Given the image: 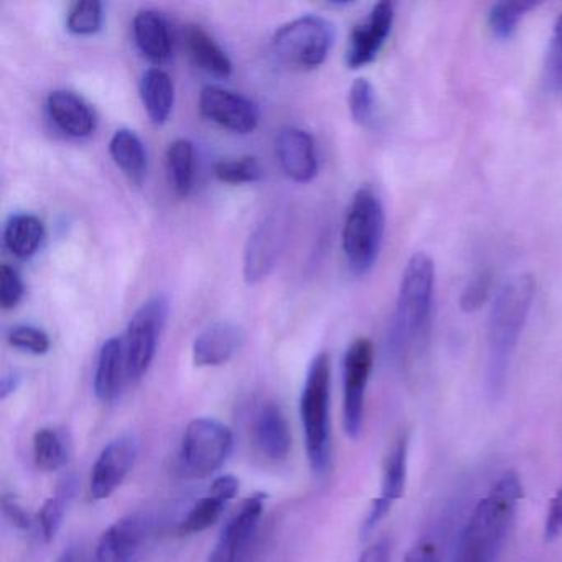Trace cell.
Instances as JSON below:
<instances>
[{
	"label": "cell",
	"instance_id": "obj_33",
	"mask_svg": "<svg viewBox=\"0 0 562 562\" xmlns=\"http://www.w3.org/2000/svg\"><path fill=\"white\" fill-rule=\"evenodd\" d=\"M103 18L100 0H78L68 11L67 27L77 35L97 34L103 25Z\"/></svg>",
	"mask_w": 562,
	"mask_h": 562
},
{
	"label": "cell",
	"instance_id": "obj_4",
	"mask_svg": "<svg viewBox=\"0 0 562 562\" xmlns=\"http://www.w3.org/2000/svg\"><path fill=\"white\" fill-rule=\"evenodd\" d=\"M330 357L315 355L301 394V420L308 462L315 473H325L331 459Z\"/></svg>",
	"mask_w": 562,
	"mask_h": 562
},
{
	"label": "cell",
	"instance_id": "obj_11",
	"mask_svg": "<svg viewBox=\"0 0 562 562\" xmlns=\"http://www.w3.org/2000/svg\"><path fill=\"white\" fill-rule=\"evenodd\" d=\"M139 443L134 436H120L111 440L94 462L90 476L93 499H106L123 485L136 465Z\"/></svg>",
	"mask_w": 562,
	"mask_h": 562
},
{
	"label": "cell",
	"instance_id": "obj_28",
	"mask_svg": "<svg viewBox=\"0 0 562 562\" xmlns=\"http://www.w3.org/2000/svg\"><path fill=\"white\" fill-rule=\"evenodd\" d=\"M71 457V442L68 432L58 427H44L34 436V459L38 469L55 472L64 469Z\"/></svg>",
	"mask_w": 562,
	"mask_h": 562
},
{
	"label": "cell",
	"instance_id": "obj_38",
	"mask_svg": "<svg viewBox=\"0 0 562 562\" xmlns=\"http://www.w3.org/2000/svg\"><path fill=\"white\" fill-rule=\"evenodd\" d=\"M24 297V282L21 276L11 266L4 265L0 268V304L9 311L14 308Z\"/></svg>",
	"mask_w": 562,
	"mask_h": 562
},
{
	"label": "cell",
	"instance_id": "obj_8",
	"mask_svg": "<svg viewBox=\"0 0 562 562\" xmlns=\"http://www.w3.org/2000/svg\"><path fill=\"white\" fill-rule=\"evenodd\" d=\"M169 317V299L164 294L154 295L144 302L127 324L124 335V353H126L127 378L139 381L146 376L156 358L160 335Z\"/></svg>",
	"mask_w": 562,
	"mask_h": 562
},
{
	"label": "cell",
	"instance_id": "obj_6",
	"mask_svg": "<svg viewBox=\"0 0 562 562\" xmlns=\"http://www.w3.org/2000/svg\"><path fill=\"white\" fill-rule=\"evenodd\" d=\"M232 450V430L212 417H199L183 432L177 470L183 479H206L225 465Z\"/></svg>",
	"mask_w": 562,
	"mask_h": 562
},
{
	"label": "cell",
	"instance_id": "obj_29",
	"mask_svg": "<svg viewBox=\"0 0 562 562\" xmlns=\"http://www.w3.org/2000/svg\"><path fill=\"white\" fill-rule=\"evenodd\" d=\"M77 490V479L74 475L65 476L55 490L54 495L42 506L37 515V526L45 542L54 541L55 536L60 531L68 506H70L71 499L75 498Z\"/></svg>",
	"mask_w": 562,
	"mask_h": 562
},
{
	"label": "cell",
	"instance_id": "obj_41",
	"mask_svg": "<svg viewBox=\"0 0 562 562\" xmlns=\"http://www.w3.org/2000/svg\"><path fill=\"white\" fill-rule=\"evenodd\" d=\"M406 562H440L439 551L432 542L423 541L407 552Z\"/></svg>",
	"mask_w": 562,
	"mask_h": 562
},
{
	"label": "cell",
	"instance_id": "obj_7",
	"mask_svg": "<svg viewBox=\"0 0 562 562\" xmlns=\"http://www.w3.org/2000/svg\"><path fill=\"white\" fill-rule=\"evenodd\" d=\"M330 22L321 15H302L282 25L272 37V52L279 61L292 68L321 67L334 45Z\"/></svg>",
	"mask_w": 562,
	"mask_h": 562
},
{
	"label": "cell",
	"instance_id": "obj_12",
	"mask_svg": "<svg viewBox=\"0 0 562 562\" xmlns=\"http://www.w3.org/2000/svg\"><path fill=\"white\" fill-rule=\"evenodd\" d=\"M200 111L206 120L236 134L252 133L259 124V110L255 101L222 87L203 88Z\"/></svg>",
	"mask_w": 562,
	"mask_h": 562
},
{
	"label": "cell",
	"instance_id": "obj_16",
	"mask_svg": "<svg viewBox=\"0 0 562 562\" xmlns=\"http://www.w3.org/2000/svg\"><path fill=\"white\" fill-rule=\"evenodd\" d=\"M146 538V519L139 515L124 516L101 535L94 562H136Z\"/></svg>",
	"mask_w": 562,
	"mask_h": 562
},
{
	"label": "cell",
	"instance_id": "obj_30",
	"mask_svg": "<svg viewBox=\"0 0 562 562\" xmlns=\"http://www.w3.org/2000/svg\"><path fill=\"white\" fill-rule=\"evenodd\" d=\"M167 170L177 195L187 196L195 180V149L189 139H177L167 149Z\"/></svg>",
	"mask_w": 562,
	"mask_h": 562
},
{
	"label": "cell",
	"instance_id": "obj_27",
	"mask_svg": "<svg viewBox=\"0 0 562 562\" xmlns=\"http://www.w3.org/2000/svg\"><path fill=\"white\" fill-rule=\"evenodd\" d=\"M45 238V226L38 216L19 213L11 216L4 229L9 251L21 259H29L38 251Z\"/></svg>",
	"mask_w": 562,
	"mask_h": 562
},
{
	"label": "cell",
	"instance_id": "obj_20",
	"mask_svg": "<svg viewBox=\"0 0 562 562\" xmlns=\"http://www.w3.org/2000/svg\"><path fill=\"white\" fill-rule=\"evenodd\" d=\"M255 443L259 452L272 462L288 459L291 452L292 437L288 419L278 404H262L255 419Z\"/></svg>",
	"mask_w": 562,
	"mask_h": 562
},
{
	"label": "cell",
	"instance_id": "obj_2",
	"mask_svg": "<svg viewBox=\"0 0 562 562\" xmlns=\"http://www.w3.org/2000/svg\"><path fill=\"white\" fill-rule=\"evenodd\" d=\"M522 493L521 479L515 470H508L496 480L488 495L480 499L467 522L460 539L457 562L496 561Z\"/></svg>",
	"mask_w": 562,
	"mask_h": 562
},
{
	"label": "cell",
	"instance_id": "obj_22",
	"mask_svg": "<svg viewBox=\"0 0 562 562\" xmlns=\"http://www.w3.org/2000/svg\"><path fill=\"white\" fill-rule=\"evenodd\" d=\"M241 340V330L235 324L215 322L193 341V363L196 367H220L232 360Z\"/></svg>",
	"mask_w": 562,
	"mask_h": 562
},
{
	"label": "cell",
	"instance_id": "obj_40",
	"mask_svg": "<svg viewBox=\"0 0 562 562\" xmlns=\"http://www.w3.org/2000/svg\"><path fill=\"white\" fill-rule=\"evenodd\" d=\"M2 509H4L5 518L9 519L12 526L22 529V531L31 529L34 521H32L27 509L24 508V505L14 495H5L2 498Z\"/></svg>",
	"mask_w": 562,
	"mask_h": 562
},
{
	"label": "cell",
	"instance_id": "obj_10",
	"mask_svg": "<svg viewBox=\"0 0 562 562\" xmlns=\"http://www.w3.org/2000/svg\"><path fill=\"white\" fill-rule=\"evenodd\" d=\"M374 347L358 338L348 347L344 360V427L350 439H358L363 427L364 396L373 370Z\"/></svg>",
	"mask_w": 562,
	"mask_h": 562
},
{
	"label": "cell",
	"instance_id": "obj_1",
	"mask_svg": "<svg viewBox=\"0 0 562 562\" xmlns=\"http://www.w3.org/2000/svg\"><path fill=\"white\" fill-rule=\"evenodd\" d=\"M536 281L531 274H518L496 292L488 317L486 384L492 397L505 390L513 357L535 301Z\"/></svg>",
	"mask_w": 562,
	"mask_h": 562
},
{
	"label": "cell",
	"instance_id": "obj_43",
	"mask_svg": "<svg viewBox=\"0 0 562 562\" xmlns=\"http://www.w3.org/2000/svg\"><path fill=\"white\" fill-rule=\"evenodd\" d=\"M21 376L18 373H9L2 378V386H0V396L2 400L9 397V394L14 393L19 386H21Z\"/></svg>",
	"mask_w": 562,
	"mask_h": 562
},
{
	"label": "cell",
	"instance_id": "obj_24",
	"mask_svg": "<svg viewBox=\"0 0 562 562\" xmlns=\"http://www.w3.org/2000/svg\"><path fill=\"white\" fill-rule=\"evenodd\" d=\"M144 110L154 124H164L172 114L176 103V88L172 78L162 68L154 67L144 71L139 83Z\"/></svg>",
	"mask_w": 562,
	"mask_h": 562
},
{
	"label": "cell",
	"instance_id": "obj_35",
	"mask_svg": "<svg viewBox=\"0 0 562 562\" xmlns=\"http://www.w3.org/2000/svg\"><path fill=\"white\" fill-rule=\"evenodd\" d=\"M9 344L22 351L34 355H45L50 350V337L42 328L32 325H18L8 335Z\"/></svg>",
	"mask_w": 562,
	"mask_h": 562
},
{
	"label": "cell",
	"instance_id": "obj_32",
	"mask_svg": "<svg viewBox=\"0 0 562 562\" xmlns=\"http://www.w3.org/2000/svg\"><path fill=\"white\" fill-rule=\"evenodd\" d=\"M351 117L360 126H371L376 121V91L367 78H357L348 93Z\"/></svg>",
	"mask_w": 562,
	"mask_h": 562
},
{
	"label": "cell",
	"instance_id": "obj_39",
	"mask_svg": "<svg viewBox=\"0 0 562 562\" xmlns=\"http://www.w3.org/2000/svg\"><path fill=\"white\" fill-rule=\"evenodd\" d=\"M562 536V488L555 493L549 503L548 515L544 521L546 542H554Z\"/></svg>",
	"mask_w": 562,
	"mask_h": 562
},
{
	"label": "cell",
	"instance_id": "obj_31",
	"mask_svg": "<svg viewBox=\"0 0 562 562\" xmlns=\"http://www.w3.org/2000/svg\"><path fill=\"white\" fill-rule=\"evenodd\" d=\"M535 2H498L492 5L488 14V27L496 38L512 37L518 29L519 22L532 9H536Z\"/></svg>",
	"mask_w": 562,
	"mask_h": 562
},
{
	"label": "cell",
	"instance_id": "obj_14",
	"mask_svg": "<svg viewBox=\"0 0 562 562\" xmlns=\"http://www.w3.org/2000/svg\"><path fill=\"white\" fill-rule=\"evenodd\" d=\"M285 241V222L281 215H269L256 226L248 238L243 261V274L248 284L268 278L274 269Z\"/></svg>",
	"mask_w": 562,
	"mask_h": 562
},
{
	"label": "cell",
	"instance_id": "obj_3",
	"mask_svg": "<svg viewBox=\"0 0 562 562\" xmlns=\"http://www.w3.org/2000/svg\"><path fill=\"white\" fill-rule=\"evenodd\" d=\"M436 291V265L427 252H414L401 276L396 311L390 330L391 353L406 361L429 327Z\"/></svg>",
	"mask_w": 562,
	"mask_h": 562
},
{
	"label": "cell",
	"instance_id": "obj_23",
	"mask_svg": "<svg viewBox=\"0 0 562 562\" xmlns=\"http://www.w3.org/2000/svg\"><path fill=\"white\" fill-rule=\"evenodd\" d=\"M134 38L144 57L150 61L162 64L172 52V35H170L169 22L156 9H144L134 18Z\"/></svg>",
	"mask_w": 562,
	"mask_h": 562
},
{
	"label": "cell",
	"instance_id": "obj_37",
	"mask_svg": "<svg viewBox=\"0 0 562 562\" xmlns=\"http://www.w3.org/2000/svg\"><path fill=\"white\" fill-rule=\"evenodd\" d=\"M490 292H492V276L488 272H482L463 289L460 295V308L467 314L479 311L488 301Z\"/></svg>",
	"mask_w": 562,
	"mask_h": 562
},
{
	"label": "cell",
	"instance_id": "obj_18",
	"mask_svg": "<svg viewBox=\"0 0 562 562\" xmlns=\"http://www.w3.org/2000/svg\"><path fill=\"white\" fill-rule=\"evenodd\" d=\"M238 490V479L233 475L218 476L210 486L209 495L200 498L180 521L179 535H199L212 528L225 512V506L235 498Z\"/></svg>",
	"mask_w": 562,
	"mask_h": 562
},
{
	"label": "cell",
	"instance_id": "obj_15",
	"mask_svg": "<svg viewBox=\"0 0 562 562\" xmlns=\"http://www.w3.org/2000/svg\"><path fill=\"white\" fill-rule=\"evenodd\" d=\"M393 22L394 5L391 2H378L351 32L347 50L348 67L361 68L371 64L390 37Z\"/></svg>",
	"mask_w": 562,
	"mask_h": 562
},
{
	"label": "cell",
	"instance_id": "obj_21",
	"mask_svg": "<svg viewBox=\"0 0 562 562\" xmlns=\"http://www.w3.org/2000/svg\"><path fill=\"white\" fill-rule=\"evenodd\" d=\"M127 378L126 353L123 338H108L98 355L94 371V393L101 403H114L123 393Z\"/></svg>",
	"mask_w": 562,
	"mask_h": 562
},
{
	"label": "cell",
	"instance_id": "obj_25",
	"mask_svg": "<svg viewBox=\"0 0 562 562\" xmlns=\"http://www.w3.org/2000/svg\"><path fill=\"white\" fill-rule=\"evenodd\" d=\"M186 45L193 64L206 74L220 78L232 75V60L205 29L200 25H187Z\"/></svg>",
	"mask_w": 562,
	"mask_h": 562
},
{
	"label": "cell",
	"instance_id": "obj_19",
	"mask_svg": "<svg viewBox=\"0 0 562 562\" xmlns=\"http://www.w3.org/2000/svg\"><path fill=\"white\" fill-rule=\"evenodd\" d=\"M47 110L58 130L68 136L83 139L97 130V114L90 104L74 91H52L48 94Z\"/></svg>",
	"mask_w": 562,
	"mask_h": 562
},
{
	"label": "cell",
	"instance_id": "obj_9",
	"mask_svg": "<svg viewBox=\"0 0 562 562\" xmlns=\"http://www.w3.org/2000/svg\"><path fill=\"white\" fill-rule=\"evenodd\" d=\"M265 506V493H255L246 498L226 521L209 562H252Z\"/></svg>",
	"mask_w": 562,
	"mask_h": 562
},
{
	"label": "cell",
	"instance_id": "obj_5",
	"mask_svg": "<svg viewBox=\"0 0 562 562\" xmlns=\"http://www.w3.org/2000/svg\"><path fill=\"white\" fill-rule=\"evenodd\" d=\"M384 226L386 216L380 196L368 187L358 190L351 199L341 232V248L353 274H367L376 265Z\"/></svg>",
	"mask_w": 562,
	"mask_h": 562
},
{
	"label": "cell",
	"instance_id": "obj_36",
	"mask_svg": "<svg viewBox=\"0 0 562 562\" xmlns=\"http://www.w3.org/2000/svg\"><path fill=\"white\" fill-rule=\"evenodd\" d=\"M546 78L549 88L554 93H562V12L552 31L551 44H549L548 60H546Z\"/></svg>",
	"mask_w": 562,
	"mask_h": 562
},
{
	"label": "cell",
	"instance_id": "obj_13",
	"mask_svg": "<svg viewBox=\"0 0 562 562\" xmlns=\"http://www.w3.org/2000/svg\"><path fill=\"white\" fill-rule=\"evenodd\" d=\"M407 460H409V437L407 434H401L384 460L380 496L374 498L370 513L363 521V528H361L363 536L370 535L386 518L394 503L403 498L407 483Z\"/></svg>",
	"mask_w": 562,
	"mask_h": 562
},
{
	"label": "cell",
	"instance_id": "obj_44",
	"mask_svg": "<svg viewBox=\"0 0 562 562\" xmlns=\"http://www.w3.org/2000/svg\"><path fill=\"white\" fill-rule=\"evenodd\" d=\"M57 562H80L78 561V554L75 549H68V551H65L64 554L60 555V558L57 559Z\"/></svg>",
	"mask_w": 562,
	"mask_h": 562
},
{
	"label": "cell",
	"instance_id": "obj_42",
	"mask_svg": "<svg viewBox=\"0 0 562 562\" xmlns=\"http://www.w3.org/2000/svg\"><path fill=\"white\" fill-rule=\"evenodd\" d=\"M358 562H391V548L386 539L374 542L370 548L364 549Z\"/></svg>",
	"mask_w": 562,
	"mask_h": 562
},
{
	"label": "cell",
	"instance_id": "obj_17",
	"mask_svg": "<svg viewBox=\"0 0 562 562\" xmlns=\"http://www.w3.org/2000/svg\"><path fill=\"white\" fill-rule=\"evenodd\" d=\"M276 153L289 179L295 182H308L317 176L318 159L314 137L307 131L295 126L279 131Z\"/></svg>",
	"mask_w": 562,
	"mask_h": 562
},
{
	"label": "cell",
	"instance_id": "obj_26",
	"mask_svg": "<svg viewBox=\"0 0 562 562\" xmlns=\"http://www.w3.org/2000/svg\"><path fill=\"white\" fill-rule=\"evenodd\" d=\"M110 154L114 164L131 182L139 183L146 176L147 154L143 140L134 131L117 130L110 140Z\"/></svg>",
	"mask_w": 562,
	"mask_h": 562
},
{
	"label": "cell",
	"instance_id": "obj_34",
	"mask_svg": "<svg viewBox=\"0 0 562 562\" xmlns=\"http://www.w3.org/2000/svg\"><path fill=\"white\" fill-rule=\"evenodd\" d=\"M216 179L225 183H252L261 180L262 167L256 157L246 156L239 159L220 160L215 166Z\"/></svg>",
	"mask_w": 562,
	"mask_h": 562
}]
</instances>
